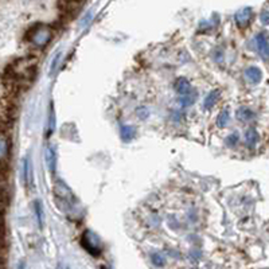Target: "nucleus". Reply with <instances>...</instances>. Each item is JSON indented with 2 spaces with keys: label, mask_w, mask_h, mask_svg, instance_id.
<instances>
[{
  "label": "nucleus",
  "mask_w": 269,
  "mask_h": 269,
  "mask_svg": "<svg viewBox=\"0 0 269 269\" xmlns=\"http://www.w3.org/2000/svg\"><path fill=\"white\" fill-rule=\"evenodd\" d=\"M36 61L34 58H22L12 65L11 78L16 85H26L31 82L35 74Z\"/></svg>",
  "instance_id": "1"
},
{
  "label": "nucleus",
  "mask_w": 269,
  "mask_h": 269,
  "mask_svg": "<svg viewBox=\"0 0 269 269\" xmlns=\"http://www.w3.org/2000/svg\"><path fill=\"white\" fill-rule=\"evenodd\" d=\"M53 28L46 24H38L32 28L30 32L31 43L35 44L36 47H43L46 44H49L53 39Z\"/></svg>",
  "instance_id": "2"
},
{
  "label": "nucleus",
  "mask_w": 269,
  "mask_h": 269,
  "mask_svg": "<svg viewBox=\"0 0 269 269\" xmlns=\"http://www.w3.org/2000/svg\"><path fill=\"white\" fill-rule=\"evenodd\" d=\"M81 245L86 249V251L93 255V256H98L101 253V248H100V243H98L97 236H94L92 232L86 230L82 237H81Z\"/></svg>",
  "instance_id": "3"
},
{
  "label": "nucleus",
  "mask_w": 269,
  "mask_h": 269,
  "mask_svg": "<svg viewBox=\"0 0 269 269\" xmlns=\"http://www.w3.org/2000/svg\"><path fill=\"white\" fill-rule=\"evenodd\" d=\"M251 18H252V9L249 8V7L239 9V11L236 12V15H234V20H236V23H237V26H239L240 28L247 27L248 24H249V22H251Z\"/></svg>",
  "instance_id": "4"
},
{
  "label": "nucleus",
  "mask_w": 269,
  "mask_h": 269,
  "mask_svg": "<svg viewBox=\"0 0 269 269\" xmlns=\"http://www.w3.org/2000/svg\"><path fill=\"white\" fill-rule=\"evenodd\" d=\"M256 47L261 54V57L269 58V42L264 32H260L256 35Z\"/></svg>",
  "instance_id": "5"
},
{
  "label": "nucleus",
  "mask_w": 269,
  "mask_h": 269,
  "mask_svg": "<svg viewBox=\"0 0 269 269\" xmlns=\"http://www.w3.org/2000/svg\"><path fill=\"white\" fill-rule=\"evenodd\" d=\"M175 90H177L181 96H186V94H189V93L193 92V88H191V84H190V81L185 77H181V78H178L175 81Z\"/></svg>",
  "instance_id": "6"
},
{
  "label": "nucleus",
  "mask_w": 269,
  "mask_h": 269,
  "mask_svg": "<svg viewBox=\"0 0 269 269\" xmlns=\"http://www.w3.org/2000/svg\"><path fill=\"white\" fill-rule=\"evenodd\" d=\"M245 78H247L251 84H259L261 78H263V73H261L259 67L251 66L245 70Z\"/></svg>",
  "instance_id": "7"
},
{
  "label": "nucleus",
  "mask_w": 269,
  "mask_h": 269,
  "mask_svg": "<svg viewBox=\"0 0 269 269\" xmlns=\"http://www.w3.org/2000/svg\"><path fill=\"white\" fill-rule=\"evenodd\" d=\"M259 140H260V136H259V132L255 128H249L245 132V144H247L248 148L253 150L257 146Z\"/></svg>",
  "instance_id": "8"
},
{
  "label": "nucleus",
  "mask_w": 269,
  "mask_h": 269,
  "mask_svg": "<svg viewBox=\"0 0 269 269\" xmlns=\"http://www.w3.org/2000/svg\"><path fill=\"white\" fill-rule=\"evenodd\" d=\"M44 159H46V164H47V168L50 170L51 174L55 172V164H57V156H55V152L51 147H47L46 151H44Z\"/></svg>",
  "instance_id": "9"
},
{
  "label": "nucleus",
  "mask_w": 269,
  "mask_h": 269,
  "mask_svg": "<svg viewBox=\"0 0 269 269\" xmlns=\"http://www.w3.org/2000/svg\"><path fill=\"white\" fill-rule=\"evenodd\" d=\"M120 136L124 141H131L133 137L136 136V128L135 127H131V125H123L120 128Z\"/></svg>",
  "instance_id": "10"
},
{
  "label": "nucleus",
  "mask_w": 269,
  "mask_h": 269,
  "mask_svg": "<svg viewBox=\"0 0 269 269\" xmlns=\"http://www.w3.org/2000/svg\"><path fill=\"white\" fill-rule=\"evenodd\" d=\"M236 117L240 120V121H251L253 117H255V113H253V110L251 108H247V106H243V108H240L236 112Z\"/></svg>",
  "instance_id": "11"
},
{
  "label": "nucleus",
  "mask_w": 269,
  "mask_h": 269,
  "mask_svg": "<svg viewBox=\"0 0 269 269\" xmlns=\"http://www.w3.org/2000/svg\"><path fill=\"white\" fill-rule=\"evenodd\" d=\"M23 181L27 186H30L32 182V172H31V164L28 158L23 160Z\"/></svg>",
  "instance_id": "12"
},
{
  "label": "nucleus",
  "mask_w": 269,
  "mask_h": 269,
  "mask_svg": "<svg viewBox=\"0 0 269 269\" xmlns=\"http://www.w3.org/2000/svg\"><path fill=\"white\" fill-rule=\"evenodd\" d=\"M218 98H220V90H212V92L209 93L206 98H205V108L206 109H212L213 106L216 105V102L218 101Z\"/></svg>",
  "instance_id": "13"
},
{
  "label": "nucleus",
  "mask_w": 269,
  "mask_h": 269,
  "mask_svg": "<svg viewBox=\"0 0 269 269\" xmlns=\"http://www.w3.org/2000/svg\"><path fill=\"white\" fill-rule=\"evenodd\" d=\"M9 151V141L7 136H4L3 133H0V159L5 158L8 155Z\"/></svg>",
  "instance_id": "14"
},
{
  "label": "nucleus",
  "mask_w": 269,
  "mask_h": 269,
  "mask_svg": "<svg viewBox=\"0 0 269 269\" xmlns=\"http://www.w3.org/2000/svg\"><path fill=\"white\" fill-rule=\"evenodd\" d=\"M229 119H230L229 109H224L220 115H218V117H217V125H218L220 128H224V127H226L228 123H229Z\"/></svg>",
  "instance_id": "15"
},
{
  "label": "nucleus",
  "mask_w": 269,
  "mask_h": 269,
  "mask_svg": "<svg viewBox=\"0 0 269 269\" xmlns=\"http://www.w3.org/2000/svg\"><path fill=\"white\" fill-rule=\"evenodd\" d=\"M195 98H197V92H193L189 93V94H186V96H182L181 97V105L183 106V108H186V106H190L193 105L195 101Z\"/></svg>",
  "instance_id": "16"
},
{
  "label": "nucleus",
  "mask_w": 269,
  "mask_h": 269,
  "mask_svg": "<svg viewBox=\"0 0 269 269\" xmlns=\"http://www.w3.org/2000/svg\"><path fill=\"white\" fill-rule=\"evenodd\" d=\"M35 214L39 228H43V209L40 206V202H35Z\"/></svg>",
  "instance_id": "17"
},
{
  "label": "nucleus",
  "mask_w": 269,
  "mask_h": 269,
  "mask_svg": "<svg viewBox=\"0 0 269 269\" xmlns=\"http://www.w3.org/2000/svg\"><path fill=\"white\" fill-rule=\"evenodd\" d=\"M54 128H55V116H54V109L53 106H51L49 115V133L53 132Z\"/></svg>",
  "instance_id": "18"
},
{
  "label": "nucleus",
  "mask_w": 269,
  "mask_h": 269,
  "mask_svg": "<svg viewBox=\"0 0 269 269\" xmlns=\"http://www.w3.org/2000/svg\"><path fill=\"white\" fill-rule=\"evenodd\" d=\"M152 263H154V265H156V267H163L164 259L159 253H154V255H152Z\"/></svg>",
  "instance_id": "19"
},
{
  "label": "nucleus",
  "mask_w": 269,
  "mask_h": 269,
  "mask_svg": "<svg viewBox=\"0 0 269 269\" xmlns=\"http://www.w3.org/2000/svg\"><path fill=\"white\" fill-rule=\"evenodd\" d=\"M237 141H239V136H237L236 133H233V135H230V136L226 139V144L229 147H234L237 144Z\"/></svg>",
  "instance_id": "20"
},
{
  "label": "nucleus",
  "mask_w": 269,
  "mask_h": 269,
  "mask_svg": "<svg viewBox=\"0 0 269 269\" xmlns=\"http://www.w3.org/2000/svg\"><path fill=\"white\" fill-rule=\"evenodd\" d=\"M260 20L263 24H265V26H268L269 24V11H263L260 15Z\"/></svg>",
  "instance_id": "21"
},
{
  "label": "nucleus",
  "mask_w": 269,
  "mask_h": 269,
  "mask_svg": "<svg viewBox=\"0 0 269 269\" xmlns=\"http://www.w3.org/2000/svg\"><path fill=\"white\" fill-rule=\"evenodd\" d=\"M59 58H61V53H58L53 59V63H51V70H50V74H53L54 71H55V67H57L58 62H59Z\"/></svg>",
  "instance_id": "22"
},
{
  "label": "nucleus",
  "mask_w": 269,
  "mask_h": 269,
  "mask_svg": "<svg viewBox=\"0 0 269 269\" xmlns=\"http://www.w3.org/2000/svg\"><path fill=\"white\" fill-rule=\"evenodd\" d=\"M57 269H70V268H69V267H67V265H65V264H58Z\"/></svg>",
  "instance_id": "23"
},
{
  "label": "nucleus",
  "mask_w": 269,
  "mask_h": 269,
  "mask_svg": "<svg viewBox=\"0 0 269 269\" xmlns=\"http://www.w3.org/2000/svg\"><path fill=\"white\" fill-rule=\"evenodd\" d=\"M0 178H1V174H0Z\"/></svg>",
  "instance_id": "24"
}]
</instances>
